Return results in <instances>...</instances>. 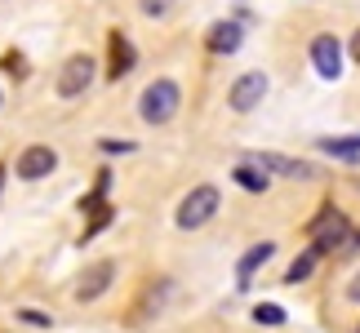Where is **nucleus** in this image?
<instances>
[{
    "instance_id": "4be33fe9",
    "label": "nucleus",
    "mask_w": 360,
    "mask_h": 333,
    "mask_svg": "<svg viewBox=\"0 0 360 333\" xmlns=\"http://www.w3.org/2000/svg\"><path fill=\"white\" fill-rule=\"evenodd\" d=\"M356 333H360V329H356Z\"/></svg>"
},
{
    "instance_id": "39448f33",
    "label": "nucleus",
    "mask_w": 360,
    "mask_h": 333,
    "mask_svg": "<svg viewBox=\"0 0 360 333\" xmlns=\"http://www.w3.org/2000/svg\"><path fill=\"white\" fill-rule=\"evenodd\" d=\"M262 98H267V76L262 72H245L236 85H231V93H227L231 111H254Z\"/></svg>"
},
{
    "instance_id": "9b49d317",
    "label": "nucleus",
    "mask_w": 360,
    "mask_h": 333,
    "mask_svg": "<svg viewBox=\"0 0 360 333\" xmlns=\"http://www.w3.org/2000/svg\"><path fill=\"white\" fill-rule=\"evenodd\" d=\"M236 45H240V27L236 22H214L210 27V49L214 53H236Z\"/></svg>"
},
{
    "instance_id": "20e7f679",
    "label": "nucleus",
    "mask_w": 360,
    "mask_h": 333,
    "mask_svg": "<svg viewBox=\"0 0 360 333\" xmlns=\"http://www.w3.org/2000/svg\"><path fill=\"white\" fill-rule=\"evenodd\" d=\"M89 85H94V58H89V53L67 58L63 72H58V98H80Z\"/></svg>"
},
{
    "instance_id": "f03ea898",
    "label": "nucleus",
    "mask_w": 360,
    "mask_h": 333,
    "mask_svg": "<svg viewBox=\"0 0 360 333\" xmlns=\"http://www.w3.org/2000/svg\"><path fill=\"white\" fill-rule=\"evenodd\" d=\"M178 103H183L178 85L160 76V80H151V85L143 89V103H138V111H143V120H147V124H165V120H174Z\"/></svg>"
},
{
    "instance_id": "9d476101",
    "label": "nucleus",
    "mask_w": 360,
    "mask_h": 333,
    "mask_svg": "<svg viewBox=\"0 0 360 333\" xmlns=\"http://www.w3.org/2000/svg\"><path fill=\"white\" fill-rule=\"evenodd\" d=\"M271 254H276V244H271V240H262V244L249 249V254L240 258V267H236V285H249V280H254V271H258Z\"/></svg>"
},
{
    "instance_id": "f257e3e1",
    "label": "nucleus",
    "mask_w": 360,
    "mask_h": 333,
    "mask_svg": "<svg viewBox=\"0 0 360 333\" xmlns=\"http://www.w3.org/2000/svg\"><path fill=\"white\" fill-rule=\"evenodd\" d=\"M352 240H356L352 222L342 218L334 204H325V209L316 214V222H311V249L316 254H334V249H352Z\"/></svg>"
},
{
    "instance_id": "f8f14e48",
    "label": "nucleus",
    "mask_w": 360,
    "mask_h": 333,
    "mask_svg": "<svg viewBox=\"0 0 360 333\" xmlns=\"http://www.w3.org/2000/svg\"><path fill=\"white\" fill-rule=\"evenodd\" d=\"M124 72H134V45L124 36H112V80H120Z\"/></svg>"
},
{
    "instance_id": "412c9836",
    "label": "nucleus",
    "mask_w": 360,
    "mask_h": 333,
    "mask_svg": "<svg viewBox=\"0 0 360 333\" xmlns=\"http://www.w3.org/2000/svg\"><path fill=\"white\" fill-rule=\"evenodd\" d=\"M0 183H5V169H0Z\"/></svg>"
},
{
    "instance_id": "dca6fc26",
    "label": "nucleus",
    "mask_w": 360,
    "mask_h": 333,
    "mask_svg": "<svg viewBox=\"0 0 360 333\" xmlns=\"http://www.w3.org/2000/svg\"><path fill=\"white\" fill-rule=\"evenodd\" d=\"M254 320L258 325H285V311L276 302H262V307H254Z\"/></svg>"
},
{
    "instance_id": "f3484780",
    "label": "nucleus",
    "mask_w": 360,
    "mask_h": 333,
    "mask_svg": "<svg viewBox=\"0 0 360 333\" xmlns=\"http://www.w3.org/2000/svg\"><path fill=\"white\" fill-rule=\"evenodd\" d=\"M18 315H22L27 325H36V329H49V315H45V311H32V307H27V311H18Z\"/></svg>"
},
{
    "instance_id": "0eeeda50",
    "label": "nucleus",
    "mask_w": 360,
    "mask_h": 333,
    "mask_svg": "<svg viewBox=\"0 0 360 333\" xmlns=\"http://www.w3.org/2000/svg\"><path fill=\"white\" fill-rule=\"evenodd\" d=\"M249 164H254L258 174H276V178H311L307 160H289V156H276V151H254Z\"/></svg>"
},
{
    "instance_id": "1a4fd4ad",
    "label": "nucleus",
    "mask_w": 360,
    "mask_h": 333,
    "mask_svg": "<svg viewBox=\"0 0 360 333\" xmlns=\"http://www.w3.org/2000/svg\"><path fill=\"white\" fill-rule=\"evenodd\" d=\"M311 67L325 80H338L342 76V45H338L334 36H316L311 40Z\"/></svg>"
},
{
    "instance_id": "2eb2a0df",
    "label": "nucleus",
    "mask_w": 360,
    "mask_h": 333,
    "mask_svg": "<svg viewBox=\"0 0 360 333\" xmlns=\"http://www.w3.org/2000/svg\"><path fill=\"white\" fill-rule=\"evenodd\" d=\"M231 178H236L245 191H267V174H258L254 164H236V174H231Z\"/></svg>"
},
{
    "instance_id": "4468645a",
    "label": "nucleus",
    "mask_w": 360,
    "mask_h": 333,
    "mask_svg": "<svg viewBox=\"0 0 360 333\" xmlns=\"http://www.w3.org/2000/svg\"><path fill=\"white\" fill-rule=\"evenodd\" d=\"M321 151H329V156H356V151H360V133H347V138H321Z\"/></svg>"
},
{
    "instance_id": "423d86ee",
    "label": "nucleus",
    "mask_w": 360,
    "mask_h": 333,
    "mask_svg": "<svg viewBox=\"0 0 360 333\" xmlns=\"http://www.w3.org/2000/svg\"><path fill=\"white\" fill-rule=\"evenodd\" d=\"M53 169H58V151L53 147H27L18 156V178H27V183H40V178H49Z\"/></svg>"
},
{
    "instance_id": "6e6552de",
    "label": "nucleus",
    "mask_w": 360,
    "mask_h": 333,
    "mask_svg": "<svg viewBox=\"0 0 360 333\" xmlns=\"http://www.w3.org/2000/svg\"><path fill=\"white\" fill-rule=\"evenodd\" d=\"M112 280H116V262L112 258H103V262H94V267L80 275V285H76V298L80 302H94V298H103L107 289H112Z\"/></svg>"
},
{
    "instance_id": "7ed1b4c3",
    "label": "nucleus",
    "mask_w": 360,
    "mask_h": 333,
    "mask_svg": "<svg viewBox=\"0 0 360 333\" xmlns=\"http://www.w3.org/2000/svg\"><path fill=\"white\" fill-rule=\"evenodd\" d=\"M218 187H196V191H187L183 196V204H178V214H174V222L183 231H196V227H205L214 214H218Z\"/></svg>"
},
{
    "instance_id": "aec40b11",
    "label": "nucleus",
    "mask_w": 360,
    "mask_h": 333,
    "mask_svg": "<svg viewBox=\"0 0 360 333\" xmlns=\"http://www.w3.org/2000/svg\"><path fill=\"white\" fill-rule=\"evenodd\" d=\"M356 58H360V36H356Z\"/></svg>"
},
{
    "instance_id": "ddd939ff",
    "label": "nucleus",
    "mask_w": 360,
    "mask_h": 333,
    "mask_svg": "<svg viewBox=\"0 0 360 333\" xmlns=\"http://www.w3.org/2000/svg\"><path fill=\"white\" fill-rule=\"evenodd\" d=\"M316 258H321L316 249H307V254H298L294 262H289V271H285V285H302V280H307V275L316 271Z\"/></svg>"
},
{
    "instance_id": "a211bd4d",
    "label": "nucleus",
    "mask_w": 360,
    "mask_h": 333,
    "mask_svg": "<svg viewBox=\"0 0 360 333\" xmlns=\"http://www.w3.org/2000/svg\"><path fill=\"white\" fill-rule=\"evenodd\" d=\"M169 9V0H143V13H165Z\"/></svg>"
},
{
    "instance_id": "6ab92c4d",
    "label": "nucleus",
    "mask_w": 360,
    "mask_h": 333,
    "mask_svg": "<svg viewBox=\"0 0 360 333\" xmlns=\"http://www.w3.org/2000/svg\"><path fill=\"white\" fill-rule=\"evenodd\" d=\"M347 298H352V302H360V271L352 275V285H347Z\"/></svg>"
}]
</instances>
